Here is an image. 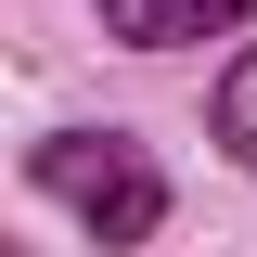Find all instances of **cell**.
<instances>
[{"instance_id":"6da1fadb","label":"cell","mask_w":257,"mask_h":257,"mask_svg":"<svg viewBox=\"0 0 257 257\" xmlns=\"http://www.w3.org/2000/svg\"><path fill=\"white\" fill-rule=\"evenodd\" d=\"M26 167H39V193H64L90 219V244H155V219H167V180L128 128H52Z\"/></svg>"},{"instance_id":"7a4b0ae2","label":"cell","mask_w":257,"mask_h":257,"mask_svg":"<svg viewBox=\"0 0 257 257\" xmlns=\"http://www.w3.org/2000/svg\"><path fill=\"white\" fill-rule=\"evenodd\" d=\"M103 26H116L128 52H180V39H231L244 0H103Z\"/></svg>"},{"instance_id":"3957f363","label":"cell","mask_w":257,"mask_h":257,"mask_svg":"<svg viewBox=\"0 0 257 257\" xmlns=\"http://www.w3.org/2000/svg\"><path fill=\"white\" fill-rule=\"evenodd\" d=\"M219 142H231V155L257 167V52H244V64L219 77Z\"/></svg>"}]
</instances>
